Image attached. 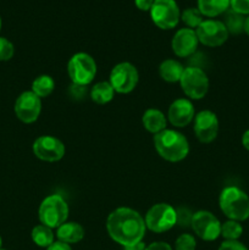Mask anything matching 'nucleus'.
Instances as JSON below:
<instances>
[{"label":"nucleus","instance_id":"25","mask_svg":"<svg viewBox=\"0 0 249 250\" xmlns=\"http://www.w3.org/2000/svg\"><path fill=\"white\" fill-rule=\"evenodd\" d=\"M242 233H243V227L238 221L228 220L224 225H221V236L226 241H238Z\"/></svg>","mask_w":249,"mask_h":250},{"label":"nucleus","instance_id":"22","mask_svg":"<svg viewBox=\"0 0 249 250\" xmlns=\"http://www.w3.org/2000/svg\"><path fill=\"white\" fill-rule=\"evenodd\" d=\"M244 22H246L244 15L233 11L231 7L225 12L224 24L227 28V31H228V33L239 34L244 32Z\"/></svg>","mask_w":249,"mask_h":250},{"label":"nucleus","instance_id":"9","mask_svg":"<svg viewBox=\"0 0 249 250\" xmlns=\"http://www.w3.org/2000/svg\"><path fill=\"white\" fill-rule=\"evenodd\" d=\"M150 17L159 28L171 29L177 26L180 21V7L175 0H154Z\"/></svg>","mask_w":249,"mask_h":250},{"label":"nucleus","instance_id":"18","mask_svg":"<svg viewBox=\"0 0 249 250\" xmlns=\"http://www.w3.org/2000/svg\"><path fill=\"white\" fill-rule=\"evenodd\" d=\"M142 124H143L144 128L146 131L150 132V133H153L155 136L159 132L166 129V117L160 110L148 109L143 114Z\"/></svg>","mask_w":249,"mask_h":250},{"label":"nucleus","instance_id":"23","mask_svg":"<svg viewBox=\"0 0 249 250\" xmlns=\"http://www.w3.org/2000/svg\"><path fill=\"white\" fill-rule=\"evenodd\" d=\"M54 232L53 229L48 226H44V225H38V226L34 227L32 229V241L39 247H43V248H48L51 244L54 243Z\"/></svg>","mask_w":249,"mask_h":250},{"label":"nucleus","instance_id":"32","mask_svg":"<svg viewBox=\"0 0 249 250\" xmlns=\"http://www.w3.org/2000/svg\"><path fill=\"white\" fill-rule=\"evenodd\" d=\"M219 250H248L244 244H242L238 241H225L220 246Z\"/></svg>","mask_w":249,"mask_h":250},{"label":"nucleus","instance_id":"34","mask_svg":"<svg viewBox=\"0 0 249 250\" xmlns=\"http://www.w3.org/2000/svg\"><path fill=\"white\" fill-rule=\"evenodd\" d=\"M145 250H172V248L170 244L165 243V242H155L146 247Z\"/></svg>","mask_w":249,"mask_h":250},{"label":"nucleus","instance_id":"13","mask_svg":"<svg viewBox=\"0 0 249 250\" xmlns=\"http://www.w3.org/2000/svg\"><path fill=\"white\" fill-rule=\"evenodd\" d=\"M33 153L41 160L55 163L65 155V146L60 139L51 136H42L33 143Z\"/></svg>","mask_w":249,"mask_h":250},{"label":"nucleus","instance_id":"5","mask_svg":"<svg viewBox=\"0 0 249 250\" xmlns=\"http://www.w3.org/2000/svg\"><path fill=\"white\" fill-rule=\"evenodd\" d=\"M67 72L72 83L88 85L97 75V62L87 53H77L67 63Z\"/></svg>","mask_w":249,"mask_h":250},{"label":"nucleus","instance_id":"21","mask_svg":"<svg viewBox=\"0 0 249 250\" xmlns=\"http://www.w3.org/2000/svg\"><path fill=\"white\" fill-rule=\"evenodd\" d=\"M114 88L109 82H98L90 89V99L99 105L107 104L114 99Z\"/></svg>","mask_w":249,"mask_h":250},{"label":"nucleus","instance_id":"2","mask_svg":"<svg viewBox=\"0 0 249 250\" xmlns=\"http://www.w3.org/2000/svg\"><path fill=\"white\" fill-rule=\"evenodd\" d=\"M154 146L159 155L170 163H178L187 158L189 144L182 133L173 129H164L154 136Z\"/></svg>","mask_w":249,"mask_h":250},{"label":"nucleus","instance_id":"33","mask_svg":"<svg viewBox=\"0 0 249 250\" xmlns=\"http://www.w3.org/2000/svg\"><path fill=\"white\" fill-rule=\"evenodd\" d=\"M136 2V6L139 10H143V11H150L151 6L154 4V0H134Z\"/></svg>","mask_w":249,"mask_h":250},{"label":"nucleus","instance_id":"28","mask_svg":"<svg viewBox=\"0 0 249 250\" xmlns=\"http://www.w3.org/2000/svg\"><path fill=\"white\" fill-rule=\"evenodd\" d=\"M15 49L10 41L0 37V61H7L14 56Z\"/></svg>","mask_w":249,"mask_h":250},{"label":"nucleus","instance_id":"20","mask_svg":"<svg viewBox=\"0 0 249 250\" xmlns=\"http://www.w3.org/2000/svg\"><path fill=\"white\" fill-rule=\"evenodd\" d=\"M198 9L203 16L216 17L229 9V0H198Z\"/></svg>","mask_w":249,"mask_h":250},{"label":"nucleus","instance_id":"38","mask_svg":"<svg viewBox=\"0 0 249 250\" xmlns=\"http://www.w3.org/2000/svg\"><path fill=\"white\" fill-rule=\"evenodd\" d=\"M244 32L249 36V16L246 17V22H244Z\"/></svg>","mask_w":249,"mask_h":250},{"label":"nucleus","instance_id":"37","mask_svg":"<svg viewBox=\"0 0 249 250\" xmlns=\"http://www.w3.org/2000/svg\"><path fill=\"white\" fill-rule=\"evenodd\" d=\"M242 144L247 150H249V129L244 132L243 136H242Z\"/></svg>","mask_w":249,"mask_h":250},{"label":"nucleus","instance_id":"41","mask_svg":"<svg viewBox=\"0 0 249 250\" xmlns=\"http://www.w3.org/2000/svg\"><path fill=\"white\" fill-rule=\"evenodd\" d=\"M0 250H4V249H0Z\"/></svg>","mask_w":249,"mask_h":250},{"label":"nucleus","instance_id":"14","mask_svg":"<svg viewBox=\"0 0 249 250\" xmlns=\"http://www.w3.org/2000/svg\"><path fill=\"white\" fill-rule=\"evenodd\" d=\"M194 133L200 143H211L219 133V120L210 110H203L194 117Z\"/></svg>","mask_w":249,"mask_h":250},{"label":"nucleus","instance_id":"8","mask_svg":"<svg viewBox=\"0 0 249 250\" xmlns=\"http://www.w3.org/2000/svg\"><path fill=\"white\" fill-rule=\"evenodd\" d=\"M139 81V73L136 66L131 62H120L112 67L110 72L109 83L115 92L127 94L137 87Z\"/></svg>","mask_w":249,"mask_h":250},{"label":"nucleus","instance_id":"11","mask_svg":"<svg viewBox=\"0 0 249 250\" xmlns=\"http://www.w3.org/2000/svg\"><path fill=\"white\" fill-rule=\"evenodd\" d=\"M190 227L203 241L211 242L221 236V224L219 219L207 210H200L193 215Z\"/></svg>","mask_w":249,"mask_h":250},{"label":"nucleus","instance_id":"35","mask_svg":"<svg viewBox=\"0 0 249 250\" xmlns=\"http://www.w3.org/2000/svg\"><path fill=\"white\" fill-rule=\"evenodd\" d=\"M46 250H72L71 249L70 244H66L62 243V242L58 241V242H54L50 247H48Z\"/></svg>","mask_w":249,"mask_h":250},{"label":"nucleus","instance_id":"19","mask_svg":"<svg viewBox=\"0 0 249 250\" xmlns=\"http://www.w3.org/2000/svg\"><path fill=\"white\" fill-rule=\"evenodd\" d=\"M183 71H185V67L182 63L173 59H167V60L163 61L159 66V75L164 81L168 83L180 82Z\"/></svg>","mask_w":249,"mask_h":250},{"label":"nucleus","instance_id":"15","mask_svg":"<svg viewBox=\"0 0 249 250\" xmlns=\"http://www.w3.org/2000/svg\"><path fill=\"white\" fill-rule=\"evenodd\" d=\"M198 41L195 29L181 28L173 36L171 41V48L178 58H189L195 53L198 48Z\"/></svg>","mask_w":249,"mask_h":250},{"label":"nucleus","instance_id":"7","mask_svg":"<svg viewBox=\"0 0 249 250\" xmlns=\"http://www.w3.org/2000/svg\"><path fill=\"white\" fill-rule=\"evenodd\" d=\"M177 214L176 209L166 203H159L153 205L148 210L145 215V226L155 233H164L166 231H170L176 225Z\"/></svg>","mask_w":249,"mask_h":250},{"label":"nucleus","instance_id":"29","mask_svg":"<svg viewBox=\"0 0 249 250\" xmlns=\"http://www.w3.org/2000/svg\"><path fill=\"white\" fill-rule=\"evenodd\" d=\"M176 214H177L176 225L181 227H188L192 225V219L194 214H192V211L188 210L187 208H180V209L176 210Z\"/></svg>","mask_w":249,"mask_h":250},{"label":"nucleus","instance_id":"36","mask_svg":"<svg viewBox=\"0 0 249 250\" xmlns=\"http://www.w3.org/2000/svg\"><path fill=\"white\" fill-rule=\"evenodd\" d=\"M146 246L143 243V242H138L136 244H132V246L124 247V250H145Z\"/></svg>","mask_w":249,"mask_h":250},{"label":"nucleus","instance_id":"6","mask_svg":"<svg viewBox=\"0 0 249 250\" xmlns=\"http://www.w3.org/2000/svg\"><path fill=\"white\" fill-rule=\"evenodd\" d=\"M180 84L183 93L188 98L193 100H199L203 99L209 90V78L202 68L189 66L183 71Z\"/></svg>","mask_w":249,"mask_h":250},{"label":"nucleus","instance_id":"10","mask_svg":"<svg viewBox=\"0 0 249 250\" xmlns=\"http://www.w3.org/2000/svg\"><path fill=\"white\" fill-rule=\"evenodd\" d=\"M198 41L205 46H220L228 38V31L224 22L217 20H204L195 29Z\"/></svg>","mask_w":249,"mask_h":250},{"label":"nucleus","instance_id":"39","mask_svg":"<svg viewBox=\"0 0 249 250\" xmlns=\"http://www.w3.org/2000/svg\"><path fill=\"white\" fill-rule=\"evenodd\" d=\"M1 244H2V241H1V237H0V249H1Z\"/></svg>","mask_w":249,"mask_h":250},{"label":"nucleus","instance_id":"16","mask_svg":"<svg viewBox=\"0 0 249 250\" xmlns=\"http://www.w3.org/2000/svg\"><path fill=\"white\" fill-rule=\"evenodd\" d=\"M168 121L172 126L182 128L194 120L195 111L192 102L188 99H177L170 105L167 112Z\"/></svg>","mask_w":249,"mask_h":250},{"label":"nucleus","instance_id":"26","mask_svg":"<svg viewBox=\"0 0 249 250\" xmlns=\"http://www.w3.org/2000/svg\"><path fill=\"white\" fill-rule=\"evenodd\" d=\"M181 20L185 22L187 28L192 29H197V27L204 21L202 12L199 11L198 7H188V9L183 10V12L181 14Z\"/></svg>","mask_w":249,"mask_h":250},{"label":"nucleus","instance_id":"27","mask_svg":"<svg viewBox=\"0 0 249 250\" xmlns=\"http://www.w3.org/2000/svg\"><path fill=\"white\" fill-rule=\"evenodd\" d=\"M197 243H195L194 237L188 233H183L176 239L175 249L176 250H195Z\"/></svg>","mask_w":249,"mask_h":250},{"label":"nucleus","instance_id":"3","mask_svg":"<svg viewBox=\"0 0 249 250\" xmlns=\"http://www.w3.org/2000/svg\"><path fill=\"white\" fill-rule=\"evenodd\" d=\"M219 205L225 216L233 221L249 219V197L238 187H226L219 198Z\"/></svg>","mask_w":249,"mask_h":250},{"label":"nucleus","instance_id":"1","mask_svg":"<svg viewBox=\"0 0 249 250\" xmlns=\"http://www.w3.org/2000/svg\"><path fill=\"white\" fill-rule=\"evenodd\" d=\"M106 229L112 241L127 247L142 242L146 226L138 211L129 208H119L107 216Z\"/></svg>","mask_w":249,"mask_h":250},{"label":"nucleus","instance_id":"12","mask_svg":"<svg viewBox=\"0 0 249 250\" xmlns=\"http://www.w3.org/2000/svg\"><path fill=\"white\" fill-rule=\"evenodd\" d=\"M42 111V100L32 90L23 92L15 103V114L20 121L24 124H33L37 121Z\"/></svg>","mask_w":249,"mask_h":250},{"label":"nucleus","instance_id":"24","mask_svg":"<svg viewBox=\"0 0 249 250\" xmlns=\"http://www.w3.org/2000/svg\"><path fill=\"white\" fill-rule=\"evenodd\" d=\"M55 88V82L53 78L48 75H42L37 77L32 83V92L39 98H46L53 93Z\"/></svg>","mask_w":249,"mask_h":250},{"label":"nucleus","instance_id":"4","mask_svg":"<svg viewBox=\"0 0 249 250\" xmlns=\"http://www.w3.org/2000/svg\"><path fill=\"white\" fill-rule=\"evenodd\" d=\"M68 204L60 194H51L42 202L38 216L42 225L50 229H59L67 221Z\"/></svg>","mask_w":249,"mask_h":250},{"label":"nucleus","instance_id":"30","mask_svg":"<svg viewBox=\"0 0 249 250\" xmlns=\"http://www.w3.org/2000/svg\"><path fill=\"white\" fill-rule=\"evenodd\" d=\"M229 7L242 15H249V0H229Z\"/></svg>","mask_w":249,"mask_h":250},{"label":"nucleus","instance_id":"40","mask_svg":"<svg viewBox=\"0 0 249 250\" xmlns=\"http://www.w3.org/2000/svg\"><path fill=\"white\" fill-rule=\"evenodd\" d=\"M0 29H1V19H0Z\"/></svg>","mask_w":249,"mask_h":250},{"label":"nucleus","instance_id":"31","mask_svg":"<svg viewBox=\"0 0 249 250\" xmlns=\"http://www.w3.org/2000/svg\"><path fill=\"white\" fill-rule=\"evenodd\" d=\"M68 93H70L71 97L76 100H81L87 95L88 93V88L87 85H81V84H76V83H72L68 89Z\"/></svg>","mask_w":249,"mask_h":250},{"label":"nucleus","instance_id":"17","mask_svg":"<svg viewBox=\"0 0 249 250\" xmlns=\"http://www.w3.org/2000/svg\"><path fill=\"white\" fill-rule=\"evenodd\" d=\"M56 237L62 243H78L84 237V229L77 222H65L59 229H56Z\"/></svg>","mask_w":249,"mask_h":250}]
</instances>
